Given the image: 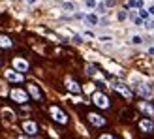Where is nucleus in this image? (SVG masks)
<instances>
[{
  "instance_id": "obj_22",
  "label": "nucleus",
  "mask_w": 154,
  "mask_h": 139,
  "mask_svg": "<svg viewBox=\"0 0 154 139\" xmlns=\"http://www.w3.org/2000/svg\"><path fill=\"white\" fill-rule=\"evenodd\" d=\"M141 42H143V40H141V36H132V43H134V45H139Z\"/></svg>"
},
{
  "instance_id": "obj_28",
  "label": "nucleus",
  "mask_w": 154,
  "mask_h": 139,
  "mask_svg": "<svg viewBox=\"0 0 154 139\" xmlns=\"http://www.w3.org/2000/svg\"><path fill=\"white\" fill-rule=\"evenodd\" d=\"M149 55H150V57H154V47H150V49H149Z\"/></svg>"
},
{
  "instance_id": "obj_2",
  "label": "nucleus",
  "mask_w": 154,
  "mask_h": 139,
  "mask_svg": "<svg viewBox=\"0 0 154 139\" xmlns=\"http://www.w3.org/2000/svg\"><path fill=\"white\" fill-rule=\"evenodd\" d=\"M49 113H51L53 120H57L58 124H68V115L60 109L58 105H51V107H49Z\"/></svg>"
},
{
  "instance_id": "obj_1",
  "label": "nucleus",
  "mask_w": 154,
  "mask_h": 139,
  "mask_svg": "<svg viewBox=\"0 0 154 139\" xmlns=\"http://www.w3.org/2000/svg\"><path fill=\"white\" fill-rule=\"evenodd\" d=\"M10 98L13 100L15 103H26L30 100V94L26 90H23V88H11L10 90Z\"/></svg>"
},
{
  "instance_id": "obj_8",
  "label": "nucleus",
  "mask_w": 154,
  "mask_h": 139,
  "mask_svg": "<svg viewBox=\"0 0 154 139\" xmlns=\"http://www.w3.org/2000/svg\"><path fill=\"white\" fill-rule=\"evenodd\" d=\"M21 128H23V132H25L26 135H36L38 134V124L34 120H25Z\"/></svg>"
},
{
  "instance_id": "obj_3",
  "label": "nucleus",
  "mask_w": 154,
  "mask_h": 139,
  "mask_svg": "<svg viewBox=\"0 0 154 139\" xmlns=\"http://www.w3.org/2000/svg\"><path fill=\"white\" fill-rule=\"evenodd\" d=\"M92 102H94V105H98L100 109H107V107L111 105L109 98H107L103 92H94V94H92Z\"/></svg>"
},
{
  "instance_id": "obj_18",
  "label": "nucleus",
  "mask_w": 154,
  "mask_h": 139,
  "mask_svg": "<svg viewBox=\"0 0 154 139\" xmlns=\"http://www.w3.org/2000/svg\"><path fill=\"white\" fill-rule=\"evenodd\" d=\"M85 6H87L88 8V10H96V0H85Z\"/></svg>"
},
{
  "instance_id": "obj_31",
  "label": "nucleus",
  "mask_w": 154,
  "mask_h": 139,
  "mask_svg": "<svg viewBox=\"0 0 154 139\" xmlns=\"http://www.w3.org/2000/svg\"><path fill=\"white\" fill-rule=\"evenodd\" d=\"M0 64H2V60H0Z\"/></svg>"
},
{
  "instance_id": "obj_13",
  "label": "nucleus",
  "mask_w": 154,
  "mask_h": 139,
  "mask_svg": "<svg viewBox=\"0 0 154 139\" xmlns=\"http://www.w3.org/2000/svg\"><path fill=\"white\" fill-rule=\"evenodd\" d=\"M66 88L70 90V92H73V94H79V92H81V87L73 79H66Z\"/></svg>"
},
{
  "instance_id": "obj_24",
  "label": "nucleus",
  "mask_w": 154,
  "mask_h": 139,
  "mask_svg": "<svg viewBox=\"0 0 154 139\" xmlns=\"http://www.w3.org/2000/svg\"><path fill=\"white\" fill-rule=\"evenodd\" d=\"M98 139H119V137H115V135H111V134H102Z\"/></svg>"
},
{
  "instance_id": "obj_12",
  "label": "nucleus",
  "mask_w": 154,
  "mask_h": 139,
  "mask_svg": "<svg viewBox=\"0 0 154 139\" xmlns=\"http://www.w3.org/2000/svg\"><path fill=\"white\" fill-rule=\"evenodd\" d=\"M137 92H139V96H143V98H150L152 96V88L149 87V85H145V83L137 85Z\"/></svg>"
},
{
  "instance_id": "obj_11",
  "label": "nucleus",
  "mask_w": 154,
  "mask_h": 139,
  "mask_svg": "<svg viewBox=\"0 0 154 139\" xmlns=\"http://www.w3.org/2000/svg\"><path fill=\"white\" fill-rule=\"evenodd\" d=\"M62 10L66 13H73V11L79 10V2H75V0H66V2L62 4Z\"/></svg>"
},
{
  "instance_id": "obj_27",
  "label": "nucleus",
  "mask_w": 154,
  "mask_h": 139,
  "mask_svg": "<svg viewBox=\"0 0 154 139\" xmlns=\"http://www.w3.org/2000/svg\"><path fill=\"white\" fill-rule=\"evenodd\" d=\"M36 2H38V0H26V4H30V6H34Z\"/></svg>"
},
{
  "instance_id": "obj_19",
  "label": "nucleus",
  "mask_w": 154,
  "mask_h": 139,
  "mask_svg": "<svg viewBox=\"0 0 154 139\" xmlns=\"http://www.w3.org/2000/svg\"><path fill=\"white\" fill-rule=\"evenodd\" d=\"M149 15H150V13H149L147 10H139V17H141L143 21H147V19H149Z\"/></svg>"
},
{
  "instance_id": "obj_10",
  "label": "nucleus",
  "mask_w": 154,
  "mask_h": 139,
  "mask_svg": "<svg viewBox=\"0 0 154 139\" xmlns=\"http://www.w3.org/2000/svg\"><path fill=\"white\" fill-rule=\"evenodd\" d=\"M13 70H17V72H21V73H25V72H28V62L25 58H13Z\"/></svg>"
},
{
  "instance_id": "obj_29",
  "label": "nucleus",
  "mask_w": 154,
  "mask_h": 139,
  "mask_svg": "<svg viewBox=\"0 0 154 139\" xmlns=\"http://www.w3.org/2000/svg\"><path fill=\"white\" fill-rule=\"evenodd\" d=\"M149 13H152V15H154V4H152V6L149 8Z\"/></svg>"
},
{
  "instance_id": "obj_20",
  "label": "nucleus",
  "mask_w": 154,
  "mask_h": 139,
  "mask_svg": "<svg viewBox=\"0 0 154 139\" xmlns=\"http://www.w3.org/2000/svg\"><path fill=\"white\" fill-rule=\"evenodd\" d=\"M128 8H139V0H128Z\"/></svg>"
},
{
  "instance_id": "obj_16",
  "label": "nucleus",
  "mask_w": 154,
  "mask_h": 139,
  "mask_svg": "<svg viewBox=\"0 0 154 139\" xmlns=\"http://www.w3.org/2000/svg\"><path fill=\"white\" fill-rule=\"evenodd\" d=\"M11 45H13V42H11L8 36H0V47L8 49V47H11Z\"/></svg>"
},
{
  "instance_id": "obj_14",
  "label": "nucleus",
  "mask_w": 154,
  "mask_h": 139,
  "mask_svg": "<svg viewBox=\"0 0 154 139\" xmlns=\"http://www.w3.org/2000/svg\"><path fill=\"white\" fill-rule=\"evenodd\" d=\"M139 109H141L143 113H147L149 117H154V105H152V103H149V102H141V103H139Z\"/></svg>"
},
{
  "instance_id": "obj_6",
  "label": "nucleus",
  "mask_w": 154,
  "mask_h": 139,
  "mask_svg": "<svg viewBox=\"0 0 154 139\" xmlns=\"http://www.w3.org/2000/svg\"><path fill=\"white\" fill-rule=\"evenodd\" d=\"M87 119H88L90 124H92V126H96V128H102V126L107 124L105 119L102 117V115H98V113H87Z\"/></svg>"
},
{
  "instance_id": "obj_15",
  "label": "nucleus",
  "mask_w": 154,
  "mask_h": 139,
  "mask_svg": "<svg viewBox=\"0 0 154 139\" xmlns=\"http://www.w3.org/2000/svg\"><path fill=\"white\" fill-rule=\"evenodd\" d=\"M85 21H87L90 26L100 25V17H98V13H88V15H85Z\"/></svg>"
},
{
  "instance_id": "obj_23",
  "label": "nucleus",
  "mask_w": 154,
  "mask_h": 139,
  "mask_svg": "<svg viewBox=\"0 0 154 139\" xmlns=\"http://www.w3.org/2000/svg\"><path fill=\"white\" fill-rule=\"evenodd\" d=\"M87 73H88V75H94V73H96V68L92 66V64H88V66H87Z\"/></svg>"
},
{
  "instance_id": "obj_5",
  "label": "nucleus",
  "mask_w": 154,
  "mask_h": 139,
  "mask_svg": "<svg viewBox=\"0 0 154 139\" xmlns=\"http://www.w3.org/2000/svg\"><path fill=\"white\" fill-rule=\"evenodd\" d=\"M113 88L117 90V92H120V94L124 96L126 100H132V98H134V92H132V88H130L128 85H124V83H115V85H113Z\"/></svg>"
},
{
  "instance_id": "obj_21",
  "label": "nucleus",
  "mask_w": 154,
  "mask_h": 139,
  "mask_svg": "<svg viewBox=\"0 0 154 139\" xmlns=\"http://www.w3.org/2000/svg\"><path fill=\"white\" fill-rule=\"evenodd\" d=\"M117 17H119V21H126V17H128V13H126L124 10H122V11H119V15H117Z\"/></svg>"
},
{
  "instance_id": "obj_7",
  "label": "nucleus",
  "mask_w": 154,
  "mask_h": 139,
  "mask_svg": "<svg viewBox=\"0 0 154 139\" xmlns=\"http://www.w3.org/2000/svg\"><path fill=\"white\" fill-rule=\"evenodd\" d=\"M26 88H28V94L32 96V100H36V102H43V92L40 90V87H38V85L30 83Z\"/></svg>"
},
{
  "instance_id": "obj_9",
  "label": "nucleus",
  "mask_w": 154,
  "mask_h": 139,
  "mask_svg": "<svg viewBox=\"0 0 154 139\" xmlns=\"http://www.w3.org/2000/svg\"><path fill=\"white\" fill-rule=\"evenodd\" d=\"M139 128L143 134H152L154 132V122L150 119H141L139 120Z\"/></svg>"
},
{
  "instance_id": "obj_17",
  "label": "nucleus",
  "mask_w": 154,
  "mask_h": 139,
  "mask_svg": "<svg viewBox=\"0 0 154 139\" xmlns=\"http://www.w3.org/2000/svg\"><path fill=\"white\" fill-rule=\"evenodd\" d=\"M105 8H107V4H103V2H100V4L96 6V13H102V15H103V13L107 11Z\"/></svg>"
},
{
  "instance_id": "obj_4",
  "label": "nucleus",
  "mask_w": 154,
  "mask_h": 139,
  "mask_svg": "<svg viewBox=\"0 0 154 139\" xmlns=\"http://www.w3.org/2000/svg\"><path fill=\"white\" fill-rule=\"evenodd\" d=\"M4 77L10 83H23V81H25V75H23L21 72H17V70H6Z\"/></svg>"
},
{
  "instance_id": "obj_26",
  "label": "nucleus",
  "mask_w": 154,
  "mask_h": 139,
  "mask_svg": "<svg viewBox=\"0 0 154 139\" xmlns=\"http://www.w3.org/2000/svg\"><path fill=\"white\" fill-rule=\"evenodd\" d=\"M147 28H149V30H154V21H150V23H147Z\"/></svg>"
},
{
  "instance_id": "obj_25",
  "label": "nucleus",
  "mask_w": 154,
  "mask_h": 139,
  "mask_svg": "<svg viewBox=\"0 0 154 139\" xmlns=\"http://www.w3.org/2000/svg\"><path fill=\"white\" fill-rule=\"evenodd\" d=\"M98 40H100V42H103V43H107V42H111L113 38H111V36H100Z\"/></svg>"
},
{
  "instance_id": "obj_30",
  "label": "nucleus",
  "mask_w": 154,
  "mask_h": 139,
  "mask_svg": "<svg viewBox=\"0 0 154 139\" xmlns=\"http://www.w3.org/2000/svg\"><path fill=\"white\" fill-rule=\"evenodd\" d=\"M21 139H28V137H25V135H23V137H21Z\"/></svg>"
}]
</instances>
